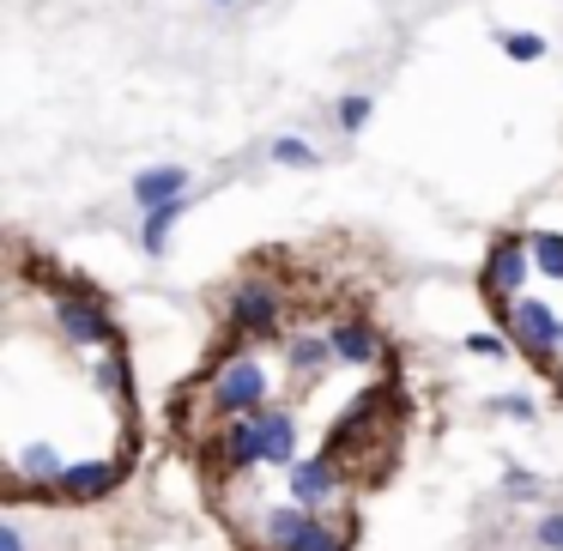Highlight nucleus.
I'll return each mask as SVG.
<instances>
[{
	"instance_id": "nucleus-12",
	"label": "nucleus",
	"mask_w": 563,
	"mask_h": 551,
	"mask_svg": "<svg viewBox=\"0 0 563 551\" xmlns=\"http://www.w3.org/2000/svg\"><path fill=\"white\" fill-rule=\"evenodd\" d=\"M67 473V454L55 449V442H19L13 449V485L19 497H31V491H49L55 497V478Z\"/></svg>"
},
{
	"instance_id": "nucleus-15",
	"label": "nucleus",
	"mask_w": 563,
	"mask_h": 551,
	"mask_svg": "<svg viewBox=\"0 0 563 551\" xmlns=\"http://www.w3.org/2000/svg\"><path fill=\"white\" fill-rule=\"evenodd\" d=\"M333 364H340V357H333L328 333H291V340H285V370H291V382H303V388L321 382Z\"/></svg>"
},
{
	"instance_id": "nucleus-27",
	"label": "nucleus",
	"mask_w": 563,
	"mask_h": 551,
	"mask_svg": "<svg viewBox=\"0 0 563 551\" xmlns=\"http://www.w3.org/2000/svg\"><path fill=\"white\" fill-rule=\"evenodd\" d=\"M0 551H25V527H19V521L0 527Z\"/></svg>"
},
{
	"instance_id": "nucleus-22",
	"label": "nucleus",
	"mask_w": 563,
	"mask_h": 551,
	"mask_svg": "<svg viewBox=\"0 0 563 551\" xmlns=\"http://www.w3.org/2000/svg\"><path fill=\"white\" fill-rule=\"evenodd\" d=\"M369 115H376V98H369V91H345L340 110H333V122H340V134H364Z\"/></svg>"
},
{
	"instance_id": "nucleus-9",
	"label": "nucleus",
	"mask_w": 563,
	"mask_h": 551,
	"mask_svg": "<svg viewBox=\"0 0 563 551\" xmlns=\"http://www.w3.org/2000/svg\"><path fill=\"white\" fill-rule=\"evenodd\" d=\"M321 509H309V503H267V509L255 515V527H249V539H255V551H303V539L316 533Z\"/></svg>"
},
{
	"instance_id": "nucleus-28",
	"label": "nucleus",
	"mask_w": 563,
	"mask_h": 551,
	"mask_svg": "<svg viewBox=\"0 0 563 551\" xmlns=\"http://www.w3.org/2000/svg\"><path fill=\"white\" fill-rule=\"evenodd\" d=\"M212 7H236V0H212Z\"/></svg>"
},
{
	"instance_id": "nucleus-20",
	"label": "nucleus",
	"mask_w": 563,
	"mask_h": 551,
	"mask_svg": "<svg viewBox=\"0 0 563 551\" xmlns=\"http://www.w3.org/2000/svg\"><path fill=\"white\" fill-rule=\"evenodd\" d=\"M497 49L509 55L515 67H533V62H545V55H551V43L539 37V31H497Z\"/></svg>"
},
{
	"instance_id": "nucleus-5",
	"label": "nucleus",
	"mask_w": 563,
	"mask_h": 551,
	"mask_svg": "<svg viewBox=\"0 0 563 551\" xmlns=\"http://www.w3.org/2000/svg\"><path fill=\"white\" fill-rule=\"evenodd\" d=\"M527 273H533V249H527V236L497 231L485 243V261H478V297L503 316L515 297H527Z\"/></svg>"
},
{
	"instance_id": "nucleus-11",
	"label": "nucleus",
	"mask_w": 563,
	"mask_h": 551,
	"mask_svg": "<svg viewBox=\"0 0 563 551\" xmlns=\"http://www.w3.org/2000/svg\"><path fill=\"white\" fill-rule=\"evenodd\" d=\"M328 340H333V357H340L345 370H369V364L388 357L382 328H376V321H364V316H333L328 321Z\"/></svg>"
},
{
	"instance_id": "nucleus-18",
	"label": "nucleus",
	"mask_w": 563,
	"mask_h": 551,
	"mask_svg": "<svg viewBox=\"0 0 563 551\" xmlns=\"http://www.w3.org/2000/svg\"><path fill=\"white\" fill-rule=\"evenodd\" d=\"M527 249H533V273L563 285V231H527Z\"/></svg>"
},
{
	"instance_id": "nucleus-14",
	"label": "nucleus",
	"mask_w": 563,
	"mask_h": 551,
	"mask_svg": "<svg viewBox=\"0 0 563 551\" xmlns=\"http://www.w3.org/2000/svg\"><path fill=\"white\" fill-rule=\"evenodd\" d=\"M188 188H195V170H188V164H146V170L128 183V195H134L140 212H152V207H170V200H183Z\"/></svg>"
},
{
	"instance_id": "nucleus-1",
	"label": "nucleus",
	"mask_w": 563,
	"mask_h": 551,
	"mask_svg": "<svg viewBox=\"0 0 563 551\" xmlns=\"http://www.w3.org/2000/svg\"><path fill=\"white\" fill-rule=\"evenodd\" d=\"M43 291H49V321L67 345H79V352H128L122 328H115V309L103 291H91L86 279H62V273Z\"/></svg>"
},
{
	"instance_id": "nucleus-7",
	"label": "nucleus",
	"mask_w": 563,
	"mask_h": 551,
	"mask_svg": "<svg viewBox=\"0 0 563 551\" xmlns=\"http://www.w3.org/2000/svg\"><path fill=\"white\" fill-rule=\"evenodd\" d=\"M207 461L219 466V473H231V478H249V473H261V466H267V442H261V418H255V412H249V418H224V425L207 437Z\"/></svg>"
},
{
	"instance_id": "nucleus-17",
	"label": "nucleus",
	"mask_w": 563,
	"mask_h": 551,
	"mask_svg": "<svg viewBox=\"0 0 563 551\" xmlns=\"http://www.w3.org/2000/svg\"><path fill=\"white\" fill-rule=\"evenodd\" d=\"M195 207V200H170V207H152V212H140V249L146 255H170V236H176V224H183V212Z\"/></svg>"
},
{
	"instance_id": "nucleus-23",
	"label": "nucleus",
	"mask_w": 563,
	"mask_h": 551,
	"mask_svg": "<svg viewBox=\"0 0 563 551\" xmlns=\"http://www.w3.org/2000/svg\"><path fill=\"white\" fill-rule=\"evenodd\" d=\"M485 412L509 418V425H539V400H533V394H490Z\"/></svg>"
},
{
	"instance_id": "nucleus-26",
	"label": "nucleus",
	"mask_w": 563,
	"mask_h": 551,
	"mask_svg": "<svg viewBox=\"0 0 563 551\" xmlns=\"http://www.w3.org/2000/svg\"><path fill=\"white\" fill-rule=\"evenodd\" d=\"M533 546L539 551H563V509H551V515L533 521Z\"/></svg>"
},
{
	"instance_id": "nucleus-2",
	"label": "nucleus",
	"mask_w": 563,
	"mask_h": 551,
	"mask_svg": "<svg viewBox=\"0 0 563 551\" xmlns=\"http://www.w3.org/2000/svg\"><path fill=\"white\" fill-rule=\"evenodd\" d=\"M267 400H273V376H267V364H261L255 345H231V352L219 357V370L207 376V394H200V406H207L219 425L224 418L261 412Z\"/></svg>"
},
{
	"instance_id": "nucleus-6",
	"label": "nucleus",
	"mask_w": 563,
	"mask_h": 551,
	"mask_svg": "<svg viewBox=\"0 0 563 551\" xmlns=\"http://www.w3.org/2000/svg\"><path fill=\"white\" fill-rule=\"evenodd\" d=\"M503 333L515 340V352H521V357H533L539 370H551V376H558L563 321H558V309H551L545 297H515V304L503 309Z\"/></svg>"
},
{
	"instance_id": "nucleus-10",
	"label": "nucleus",
	"mask_w": 563,
	"mask_h": 551,
	"mask_svg": "<svg viewBox=\"0 0 563 551\" xmlns=\"http://www.w3.org/2000/svg\"><path fill=\"white\" fill-rule=\"evenodd\" d=\"M128 461L122 454H91V461H67V473L55 478V497L62 503H103L110 491H122Z\"/></svg>"
},
{
	"instance_id": "nucleus-24",
	"label": "nucleus",
	"mask_w": 563,
	"mask_h": 551,
	"mask_svg": "<svg viewBox=\"0 0 563 551\" xmlns=\"http://www.w3.org/2000/svg\"><path fill=\"white\" fill-rule=\"evenodd\" d=\"M303 551H352V521H328V515H321L316 533L303 539Z\"/></svg>"
},
{
	"instance_id": "nucleus-4",
	"label": "nucleus",
	"mask_w": 563,
	"mask_h": 551,
	"mask_svg": "<svg viewBox=\"0 0 563 551\" xmlns=\"http://www.w3.org/2000/svg\"><path fill=\"white\" fill-rule=\"evenodd\" d=\"M388 412H400V388H382V382H369V388L352 394V406L345 412H333L328 425V449L333 454H352V449H369V442H388Z\"/></svg>"
},
{
	"instance_id": "nucleus-8",
	"label": "nucleus",
	"mask_w": 563,
	"mask_h": 551,
	"mask_svg": "<svg viewBox=\"0 0 563 551\" xmlns=\"http://www.w3.org/2000/svg\"><path fill=\"white\" fill-rule=\"evenodd\" d=\"M345 491H352V478H345L340 454L321 449V454H303L297 466H285V497L291 503H309V509H328V503H340Z\"/></svg>"
},
{
	"instance_id": "nucleus-13",
	"label": "nucleus",
	"mask_w": 563,
	"mask_h": 551,
	"mask_svg": "<svg viewBox=\"0 0 563 551\" xmlns=\"http://www.w3.org/2000/svg\"><path fill=\"white\" fill-rule=\"evenodd\" d=\"M255 418H261V442H267V466H279V473H285V466L303 461V430H297V412H291V406L267 400Z\"/></svg>"
},
{
	"instance_id": "nucleus-19",
	"label": "nucleus",
	"mask_w": 563,
	"mask_h": 551,
	"mask_svg": "<svg viewBox=\"0 0 563 551\" xmlns=\"http://www.w3.org/2000/svg\"><path fill=\"white\" fill-rule=\"evenodd\" d=\"M267 164H279V170H316V164H321V152L309 146L303 134H279V140L267 146Z\"/></svg>"
},
{
	"instance_id": "nucleus-21",
	"label": "nucleus",
	"mask_w": 563,
	"mask_h": 551,
	"mask_svg": "<svg viewBox=\"0 0 563 551\" xmlns=\"http://www.w3.org/2000/svg\"><path fill=\"white\" fill-rule=\"evenodd\" d=\"M461 352H466V357H485V364H497V357L515 352V340H509L503 328H473V333L461 340Z\"/></svg>"
},
{
	"instance_id": "nucleus-3",
	"label": "nucleus",
	"mask_w": 563,
	"mask_h": 551,
	"mask_svg": "<svg viewBox=\"0 0 563 551\" xmlns=\"http://www.w3.org/2000/svg\"><path fill=\"white\" fill-rule=\"evenodd\" d=\"M285 304H291V291H285L279 273H243V279L224 291V328L236 333V340H273L285 321Z\"/></svg>"
},
{
	"instance_id": "nucleus-16",
	"label": "nucleus",
	"mask_w": 563,
	"mask_h": 551,
	"mask_svg": "<svg viewBox=\"0 0 563 551\" xmlns=\"http://www.w3.org/2000/svg\"><path fill=\"white\" fill-rule=\"evenodd\" d=\"M91 388L110 394L115 406H134V364H128V352H98L91 357Z\"/></svg>"
},
{
	"instance_id": "nucleus-25",
	"label": "nucleus",
	"mask_w": 563,
	"mask_h": 551,
	"mask_svg": "<svg viewBox=\"0 0 563 551\" xmlns=\"http://www.w3.org/2000/svg\"><path fill=\"white\" fill-rule=\"evenodd\" d=\"M503 497H515V503H533V497H545V478L539 473H527V466H503Z\"/></svg>"
}]
</instances>
